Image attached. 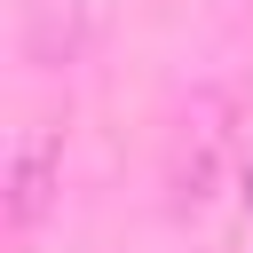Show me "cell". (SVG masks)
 Here are the masks:
<instances>
[{
	"instance_id": "cell-1",
	"label": "cell",
	"mask_w": 253,
	"mask_h": 253,
	"mask_svg": "<svg viewBox=\"0 0 253 253\" xmlns=\"http://www.w3.org/2000/svg\"><path fill=\"white\" fill-rule=\"evenodd\" d=\"M40 198H47V142H24V150H16V198H8L16 221H32Z\"/></svg>"
}]
</instances>
